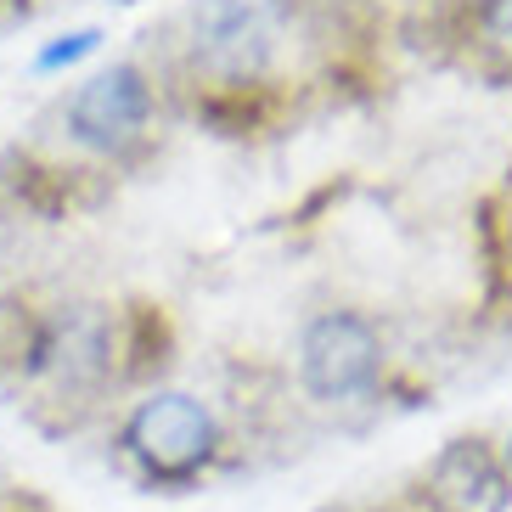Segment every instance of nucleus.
I'll list each match as a JSON object with an SVG mask.
<instances>
[{
    "mask_svg": "<svg viewBox=\"0 0 512 512\" xmlns=\"http://www.w3.org/2000/svg\"><path fill=\"white\" fill-rule=\"evenodd\" d=\"M91 51H102V29H68V34H57L51 46L34 51V74H62V68L85 62Z\"/></svg>",
    "mask_w": 512,
    "mask_h": 512,
    "instance_id": "6",
    "label": "nucleus"
},
{
    "mask_svg": "<svg viewBox=\"0 0 512 512\" xmlns=\"http://www.w3.org/2000/svg\"><path fill=\"white\" fill-rule=\"evenodd\" d=\"M507 237H512V192H507Z\"/></svg>",
    "mask_w": 512,
    "mask_h": 512,
    "instance_id": "8",
    "label": "nucleus"
},
{
    "mask_svg": "<svg viewBox=\"0 0 512 512\" xmlns=\"http://www.w3.org/2000/svg\"><path fill=\"white\" fill-rule=\"evenodd\" d=\"M507 479H512V439H507Z\"/></svg>",
    "mask_w": 512,
    "mask_h": 512,
    "instance_id": "9",
    "label": "nucleus"
},
{
    "mask_svg": "<svg viewBox=\"0 0 512 512\" xmlns=\"http://www.w3.org/2000/svg\"><path fill=\"white\" fill-rule=\"evenodd\" d=\"M276 29L259 0H197L186 12V57L220 91H242L271 68Z\"/></svg>",
    "mask_w": 512,
    "mask_h": 512,
    "instance_id": "1",
    "label": "nucleus"
},
{
    "mask_svg": "<svg viewBox=\"0 0 512 512\" xmlns=\"http://www.w3.org/2000/svg\"><path fill=\"white\" fill-rule=\"evenodd\" d=\"M214 445H220L214 417L203 411V400H192L181 389L147 394L124 422V451L136 456L152 479H192L214 456Z\"/></svg>",
    "mask_w": 512,
    "mask_h": 512,
    "instance_id": "2",
    "label": "nucleus"
},
{
    "mask_svg": "<svg viewBox=\"0 0 512 512\" xmlns=\"http://www.w3.org/2000/svg\"><path fill=\"white\" fill-rule=\"evenodd\" d=\"M484 34H490L496 51L512 57V0H490V6H484Z\"/></svg>",
    "mask_w": 512,
    "mask_h": 512,
    "instance_id": "7",
    "label": "nucleus"
},
{
    "mask_svg": "<svg viewBox=\"0 0 512 512\" xmlns=\"http://www.w3.org/2000/svg\"><path fill=\"white\" fill-rule=\"evenodd\" d=\"M512 479L484 439H451L428 467V507L434 512H507Z\"/></svg>",
    "mask_w": 512,
    "mask_h": 512,
    "instance_id": "5",
    "label": "nucleus"
},
{
    "mask_svg": "<svg viewBox=\"0 0 512 512\" xmlns=\"http://www.w3.org/2000/svg\"><path fill=\"white\" fill-rule=\"evenodd\" d=\"M62 119H68V136H74L79 147L107 152V158H113V152H130L141 136H147L152 85H147V74H141V68L113 62V68L91 74L74 96H68Z\"/></svg>",
    "mask_w": 512,
    "mask_h": 512,
    "instance_id": "4",
    "label": "nucleus"
},
{
    "mask_svg": "<svg viewBox=\"0 0 512 512\" xmlns=\"http://www.w3.org/2000/svg\"><path fill=\"white\" fill-rule=\"evenodd\" d=\"M377 372H383V344H377V332L366 316H355V310H327V316H316L304 327L299 377L321 406L361 400L377 383Z\"/></svg>",
    "mask_w": 512,
    "mask_h": 512,
    "instance_id": "3",
    "label": "nucleus"
}]
</instances>
